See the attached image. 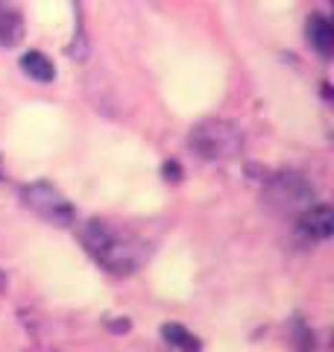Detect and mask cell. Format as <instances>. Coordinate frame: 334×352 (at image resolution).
Here are the masks:
<instances>
[{
  "mask_svg": "<svg viewBox=\"0 0 334 352\" xmlns=\"http://www.w3.org/2000/svg\"><path fill=\"white\" fill-rule=\"evenodd\" d=\"M21 38H24V18H21L18 6L12 0H0V44L15 47Z\"/></svg>",
  "mask_w": 334,
  "mask_h": 352,
  "instance_id": "5",
  "label": "cell"
},
{
  "mask_svg": "<svg viewBox=\"0 0 334 352\" xmlns=\"http://www.w3.org/2000/svg\"><path fill=\"white\" fill-rule=\"evenodd\" d=\"M308 41H311V47H314L320 56H331V50H334V27H331V21L322 18V15H311L308 18Z\"/></svg>",
  "mask_w": 334,
  "mask_h": 352,
  "instance_id": "6",
  "label": "cell"
},
{
  "mask_svg": "<svg viewBox=\"0 0 334 352\" xmlns=\"http://www.w3.org/2000/svg\"><path fill=\"white\" fill-rule=\"evenodd\" d=\"M24 203L44 220H50V223H59V226L74 223V206L50 182H36L30 188H24Z\"/></svg>",
  "mask_w": 334,
  "mask_h": 352,
  "instance_id": "3",
  "label": "cell"
},
{
  "mask_svg": "<svg viewBox=\"0 0 334 352\" xmlns=\"http://www.w3.org/2000/svg\"><path fill=\"white\" fill-rule=\"evenodd\" d=\"M179 173L182 170H179V164H176V162H167L164 164V179H173L176 182V179H179Z\"/></svg>",
  "mask_w": 334,
  "mask_h": 352,
  "instance_id": "9",
  "label": "cell"
},
{
  "mask_svg": "<svg viewBox=\"0 0 334 352\" xmlns=\"http://www.w3.org/2000/svg\"><path fill=\"white\" fill-rule=\"evenodd\" d=\"M191 144L203 159H229L235 156L241 147V135L232 124H223V120H205L191 132Z\"/></svg>",
  "mask_w": 334,
  "mask_h": 352,
  "instance_id": "2",
  "label": "cell"
},
{
  "mask_svg": "<svg viewBox=\"0 0 334 352\" xmlns=\"http://www.w3.org/2000/svg\"><path fill=\"white\" fill-rule=\"evenodd\" d=\"M80 238L88 256L97 264H103L109 273H118V276L135 273L144 264V258H147V247L132 232L109 223V220H88Z\"/></svg>",
  "mask_w": 334,
  "mask_h": 352,
  "instance_id": "1",
  "label": "cell"
},
{
  "mask_svg": "<svg viewBox=\"0 0 334 352\" xmlns=\"http://www.w3.org/2000/svg\"><path fill=\"white\" fill-rule=\"evenodd\" d=\"M21 71H24L30 80H36V82H53L56 80V68H53V62L44 56V53H38V50H30V53H24L21 56Z\"/></svg>",
  "mask_w": 334,
  "mask_h": 352,
  "instance_id": "7",
  "label": "cell"
},
{
  "mask_svg": "<svg viewBox=\"0 0 334 352\" xmlns=\"http://www.w3.org/2000/svg\"><path fill=\"white\" fill-rule=\"evenodd\" d=\"M162 338H164L170 346H176V349H199V346H203V344H199V338L191 335V332H188L185 326H179V323L162 326Z\"/></svg>",
  "mask_w": 334,
  "mask_h": 352,
  "instance_id": "8",
  "label": "cell"
},
{
  "mask_svg": "<svg viewBox=\"0 0 334 352\" xmlns=\"http://www.w3.org/2000/svg\"><path fill=\"white\" fill-rule=\"evenodd\" d=\"M299 229H302L308 238H314V241H326L334 232V212L329 206L308 208V212L299 217Z\"/></svg>",
  "mask_w": 334,
  "mask_h": 352,
  "instance_id": "4",
  "label": "cell"
}]
</instances>
